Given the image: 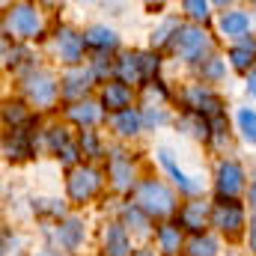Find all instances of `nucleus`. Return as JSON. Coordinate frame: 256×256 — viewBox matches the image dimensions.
<instances>
[{
  "label": "nucleus",
  "instance_id": "obj_1",
  "mask_svg": "<svg viewBox=\"0 0 256 256\" xmlns=\"http://www.w3.org/2000/svg\"><path fill=\"white\" fill-rule=\"evenodd\" d=\"M134 206L137 208H143L146 214H152V218H164V214H170L173 212V194L167 191L161 182H155V179H149V182H143L137 194H134Z\"/></svg>",
  "mask_w": 256,
  "mask_h": 256
},
{
  "label": "nucleus",
  "instance_id": "obj_2",
  "mask_svg": "<svg viewBox=\"0 0 256 256\" xmlns=\"http://www.w3.org/2000/svg\"><path fill=\"white\" fill-rule=\"evenodd\" d=\"M212 224H214L220 232H226V236H238V230H242V224H244V212H242L238 202L220 200V202L214 206V212H212Z\"/></svg>",
  "mask_w": 256,
  "mask_h": 256
},
{
  "label": "nucleus",
  "instance_id": "obj_3",
  "mask_svg": "<svg viewBox=\"0 0 256 256\" xmlns=\"http://www.w3.org/2000/svg\"><path fill=\"white\" fill-rule=\"evenodd\" d=\"M98 185H102V179L90 167H78V170L68 173V196L78 200V202H86L90 196H96Z\"/></svg>",
  "mask_w": 256,
  "mask_h": 256
},
{
  "label": "nucleus",
  "instance_id": "obj_4",
  "mask_svg": "<svg viewBox=\"0 0 256 256\" xmlns=\"http://www.w3.org/2000/svg\"><path fill=\"white\" fill-rule=\"evenodd\" d=\"M173 48L179 51V57L196 60V57L208 48V39H206V33L196 30V27H182V30L176 33V39H173Z\"/></svg>",
  "mask_w": 256,
  "mask_h": 256
},
{
  "label": "nucleus",
  "instance_id": "obj_5",
  "mask_svg": "<svg viewBox=\"0 0 256 256\" xmlns=\"http://www.w3.org/2000/svg\"><path fill=\"white\" fill-rule=\"evenodd\" d=\"M24 92H27V98H30L33 104H51L54 96H57V84H54L51 74L33 72V74L24 80Z\"/></svg>",
  "mask_w": 256,
  "mask_h": 256
},
{
  "label": "nucleus",
  "instance_id": "obj_6",
  "mask_svg": "<svg viewBox=\"0 0 256 256\" xmlns=\"http://www.w3.org/2000/svg\"><path fill=\"white\" fill-rule=\"evenodd\" d=\"M244 179V173H242V167L236 164V161H224L220 167H218V194L220 196H236V194L242 191V182Z\"/></svg>",
  "mask_w": 256,
  "mask_h": 256
},
{
  "label": "nucleus",
  "instance_id": "obj_7",
  "mask_svg": "<svg viewBox=\"0 0 256 256\" xmlns=\"http://www.w3.org/2000/svg\"><path fill=\"white\" fill-rule=\"evenodd\" d=\"M185 102H188V108H191L194 114H208V116H220V98L218 96H212L208 90H202V86H191L188 92H185Z\"/></svg>",
  "mask_w": 256,
  "mask_h": 256
},
{
  "label": "nucleus",
  "instance_id": "obj_8",
  "mask_svg": "<svg viewBox=\"0 0 256 256\" xmlns=\"http://www.w3.org/2000/svg\"><path fill=\"white\" fill-rule=\"evenodd\" d=\"M9 27L15 30V36H36L39 33V12L33 6H15L9 15Z\"/></svg>",
  "mask_w": 256,
  "mask_h": 256
},
{
  "label": "nucleus",
  "instance_id": "obj_9",
  "mask_svg": "<svg viewBox=\"0 0 256 256\" xmlns=\"http://www.w3.org/2000/svg\"><path fill=\"white\" fill-rule=\"evenodd\" d=\"M128 102H131V90H128L126 84H108L104 92H102V104L108 110L122 114V110H128Z\"/></svg>",
  "mask_w": 256,
  "mask_h": 256
},
{
  "label": "nucleus",
  "instance_id": "obj_10",
  "mask_svg": "<svg viewBox=\"0 0 256 256\" xmlns=\"http://www.w3.org/2000/svg\"><path fill=\"white\" fill-rule=\"evenodd\" d=\"M128 250H131V244H128L126 230L120 224H110L104 230V254L108 256H128Z\"/></svg>",
  "mask_w": 256,
  "mask_h": 256
},
{
  "label": "nucleus",
  "instance_id": "obj_11",
  "mask_svg": "<svg viewBox=\"0 0 256 256\" xmlns=\"http://www.w3.org/2000/svg\"><path fill=\"white\" fill-rule=\"evenodd\" d=\"M57 48H60V57L66 63H78L80 60V51H84V39L72 30H60L57 33Z\"/></svg>",
  "mask_w": 256,
  "mask_h": 256
},
{
  "label": "nucleus",
  "instance_id": "obj_12",
  "mask_svg": "<svg viewBox=\"0 0 256 256\" xmlns=\"http://www.w3.org/2000/svg\"><path fill=\"white\" fill-rule=\"evenodd\" d=\"M48 143H51V149L63 158L66 164H72L74 158H78V149L68 143V134H66V128H51L48 131Z\"/></svg>",
  "mask_w": 256,
  "mask_h": 256
},
{
  "label": "nucleus",
  "instance_id": "obj_13",
  "mask_svg": "<svg viewBox=\"0 0 256 256\" xmlns=\"http://www.w3.org/2000/svg\"><path fill=\"white\" fill-rule=\"evenodd\" d=\"M110 179H114V185L120 188V191H126L128 185H131V164L126 161V155L122 152H114L110 155Z\"/></svg>",
  "mask_w": 256,
  "mask_h": 256
},
{
  "label": "nucleus",
  "instance_id": "obj_14",
  "mask_svg": "<svg viewBox=\"0 0 256 256\" xmlns=\"http://www.w3.org/2000/svg\"><path fill=\"white\" fill-rule=\"evenodd\" d=\"M84 42L92 45V48H98V51H114L120 39H116V33L108 30V27H92V30L84 36Z\"/></svg>",
  "mask_w": 256,
  "mask_h": 256
},
{
  "label": "nucleus",
  "instance_id": "obj_15",
  "mask_svg": "<svg viewBox=\"0 0 256 256\" xmlns=\"http://www.w3.org/2000/svg\"><path fill=\"white\" fill-rule=\"evenodd\" d=\"M158 161H161V167H164V170H167V173L173 176V182H176V185H179L182 191H185V194H196V182H191V179H188V176H185V173H182V170H179L176 164H173V158H170V155H167L164 149L158 152Z\"/></svg>",
  "mask_w": 256,
  "mask_h": 256
},
{
  "label": "nucleus",
  "instance_id": "obj_16",
  "mask_svg": "<svg viewBox=\"0 0 256 256\" xmlns=\"http://www.w3.org/2000/svg\"><path fill=\"white\" fill-rule=\"evenodd\" d=\"M179 220H182V226H188V230H200L202 224H206V202H188L182 212H179Z\"/></svg>",
  "mask_w": 256,
  "mask_h": 256
},
{
  "label": "nucleus",
  "instance_id": "obj_17",
  "mask_svg": "<svg viewBox=\"0 0 256 256\" xmlns=\"http://www.w3.org/2000/svg\"><path fill=\"white\" fill-rule=\"evenodd\" d=\"M90 80H92V72H72V74H66V86H63V96L66 98H74V96H80L86 86H90Z\"/></svg>",
  "mask_w": 256,
  "mask_h": 256
},
{
  "label": "nucleus",
  "instance_id": "obj_18",
  "mask_svg": "<svg viewBox=\"0 0 256 256\" xmlns=\"http://www.w3.org/2000/svg\"><path fill=\"white\" fill-rule=\"evenodd\" d=\"M248 15L244 12H226L224 18H220V30L226 33V36H244V30H248Z\"/></svg>",
  "mask_w": 256,
  "mask_h": 256
},
{
  "label": "nucleus",
  "instance_id": "obj_19",
  "mask_svg": "<svg viewBox=\"0 0 256 256\" xmlns=\"http://www.w3.org/2000/svg\"><path fill=\"white\" fill-rule=\"evenodd\" d=\"M68 116H72L78 126H92V122L98 120V108H96L92 102H78V104L68 108Z\"/></svg>",
  "mask_w": 256,
  "mask_h": 256
},
{
  "label": "nucleus",
  "instance_id": "obj_20",
  "mask_svg": "<svg viewBox=\"0 0 256 256\" xmlns=\"http://www.w3.org/2000/svg\"><path fill=\"white\" fill-rule=\"evenodd\" d=\"M80 238H84V224L80 220H66L63 226H60V242L68 250H74L80 244Z\"/></svg>",
  "mask_w": 256,
  "mask_h": 256
},
{
  "label": "nucleus",
  "instance_id": "obj_21",
  "mask_svg": "<svg viewBox=\"0 0 256 256\" xmlns=\"http://www.w3.org/2000/svg\"><path fill=\"white\" fill-rule=\"evenodd\" d=\"M188 256H218V242L208 236H194L188 242Z\"/></svg>",
  "mask_w": 256,
  "mask_h": 256
},
{
  "label": "nucleus",
  "instance_id": "obj_22",
  "mask_svg": "<svg viewBox=\"0 0 256 256\" xmlns=\"http://www.w3.org/2000/svg\"><path fill=\"white\" fill-rule=\"evenodd\" d=\"M116 72H120V78H122L126 84H137V80H143L140 66H137V54H128V57H122V60L116 63Z\"/></svg>",
  "mask_w": 256,
  "mask_h": 256
},
{
  "label": "nucleus",
  "instance_id": "obj_23",
  "mask_svg": "<svg viewBox=\"0 0 256 256\" xmlns=\"http://www.w3.org/2000/svg\"><path fill=\"white\" fill-rule=\"evenodd\" d=\"M114 128H116L122 137H131V134H137V128H140V116H137L134 110H122V114L114 116Z\"/></svg>",
  "mask_w": 256,
  "mask_h": 256
},
{
  "label": "nucleus",
  "instance_id": "obj_24",
  "mask_svg": "<svg viewBox=\"0 0 256 256\" xmlns=\"http://www.w3.org/2000/svg\"><path fill=\"white\" fill-rule=\"evenodd\" d=\"M179 242H182V238H179V226H161V230H158V244H161L164 254L173 256L179 250Z\"/></svg>",
  "mask_w": 256,
  "mask_h": 256
},
{
  "label": "nucleus",
  "instance_id": "obj_25",
  "mask_svg": "<svg viewBox=\"0 0 256 256\" xmlns=\"http://www.w3.org/2000/svg\"><path fill=\"white\" fill-rule=\"evenodd\" d=\"M33 149H30V143H27V134L24 131H15V137L6 143V155L9 158H27Z\"/></svg>",
  "mask_w": 256,
  "mask_h": 256
},
{
  "label": "nucleus",
  "instance_id": "obj_26",
  "mask_svg": "<svg viewBox=\"0 0 256 256\" xmlns=\"http://www.w3.org/2000/svg\"><path fill=\"white\" fill-rule=\"evenodd\" d=\"M238 126H242V134H244V140H250L256 143V114L254 110H238Z\"/></svg>",
  "mask_w": 256,
  "mask_h": 256
},
{
  "label": "nucleus",
  "instance_id": "obj_27",
  "mask_svg": "<svg viewBox=\"0 0 256 256\" xmlns=\"http://www.w3.org/2000/svg\"><path fill=\"white\" fill-rule=\"evenodd\" d=\"M3 120H6V126L27 122V110H24V104H21V102H9V104L3 108Z\"/></svg>",
  "mask_w": 256,
  "mask_h": 256
},
{
  "label": "nucleus",
  "instance_id": "obj_28",
  "mask_svg": "<svg viewBox=\"0 0 256 256\" xmlns=\"http://www.w3.org/2000/svg\"><path fill=\"white\" fill-rule=\"evenodd\" d=\"M122 218H126V224H131V226H134L137 232H146V226H149V220H146L143 208H137V206H126Z\"/></svg>",
  "mask_w": 256,
  "mask_h": 256
},
{
  "label": "nucleus",
  "instance_id": "obj_29",
  "mask_svg": "<svg viewBox=\"0 0 256 256\" xmlns=\"http://www.w3.org/2000/svg\"><path fill=\"white\" fill-rule=\"evenodd\" d=\"M179 30H182V27H179L173 18H170V21H164V24L152 33V45H155V48H158V45H164V42L170 39V33H179Z\"/></svg>",
  "mask_w": 256,
  "mask_h": 256
},
{
  "label": "nucleus",
  "instance_id": "obj_30",
  "mask_svg": "<svg viewBox=\"0 0 256 256\" xmlns=\"http://www.w3.org/2000/svg\"><path fill=\"white\" fill-rule=\"evenodd\" d=\"M200 74H202L206 80H218V78L224 74V63H220L218 57H208V60H202V66H200Z\"/></svg>",
  "mask_w": 256,
  "mask_h": 256
},
{
  "label": "nucleus",
  "instance_id": "obj_31",
  "mask_svg": "<svg viewBox=\"0 0 256 256\" xmlns=\"http://www.w3.org/2000/svg\"><path fill=\"white\" fill-rule=\"evenodd\" d=\"M80 149H84V155H90V158H98V155H102L98 137H96L92 131H84V134H80Z\"/></svg>",
  "mask_w": 256,
  "mask_h": 256
},
{
  "label": "nucleus",
  "instance_id": "obj_32",
  "mask_svg": "<svg viewBox=\"0 0 256 256\" xmlns=\"http://www.w3.org/2000/svg\"><path fill=\"white\" fill-rule=\"evenodd\" d=\"M182 9H185L191 18H196V21H206V18H208V3H202V0H185Z\"/></svg>",
  "mask_w": 256,
  "mask_h": 256
},
{
  "label": "nucleus",
  "instance_id": "obj_33",
  "mask_svg": "<svg viewBox=\"0 0 256 256\" xmlns=\"http://www.w3.org/2000/svg\"><path fill=\"white\" fill-rule=\"evenodd\" d=\"M230 60L236 68H248V66L254 63V48H232L230 51Z\"/></svg>",
  "mask_w": 256,
  "mask_h": 256
},
{
  "label": "nucleus",
  "instance_id": "obj_34",
  "mask_svg": "<svg viewBox=\"0 0 256 256\" xmlns=\"http://www.w3.org/2000/svg\"><path fill=\"white\" fill-rule=\"evenodd\" d=\"M137 66H140V74H143V80H146V78L155 74V68H158V57H152V54H137Z\"/></svg>",
  "mask_w": 256,
  "mask_h": 256
},
{
  "label": "nucleus",
  "instance_id": "obj_35",
  "mask_svg": "<svg viewBox=\"0 0 256 256\" xmlns=\"http://www.w3.org/2000/svg\"><path fill=\"white\" fill-rule=\"evenodd\" d=\"M182 126L188 128L194 137H208V126H206V120H194V116H188V120H182Z\"/></svg>",
  "mask_w": 256,
  "mask_h": 256
},
{
  "label": "nucleus",
  "instance_id": "obj_36",
  "mask_svg": "<svg viewBox=\"0 0 256 256\" xmlns=\"http://www.w3.org/2000/svg\"><path fill=\"white\" fill-rule=\"evenodd\" d=\"M146 122H149V126H161V122H167V114L152 108V110H146Z\"/></svg>",
  "mask_w": 256,
  "mask_h": 256
},
{
  "label": "nucleus",
  "instance_id": "obj_37",
  "mask_svg": "<svg viewBox=\"0 0 256 256\" xmlns=\"http://www.w3.org/2000/svg\"><path fill=\"white\" fill-rule=\"evenodd\" d=\"M248 92L256 98V74H250V78H248Z\"/></svg>",
  "mask_w": 256,
  "mask_h": 256
},
{
  "label": "nucleus",
  "instance_id": "obj_38",
  "mask_svg": "<svg viewBox=\"0 0 256 256\" xmlns=\"http://www.w3.org/2000/svg\"><path fill=\"white\" fill-rule=\"evenodd\" d=\"M250 250H256V224L250 226Z\"/></svg>",
  "mask_w": 256,
  "mask_h": 256
},
{
  "label": "nucleus",
  "instance_id": "obj_39",
  "mask_svg": "<svg viewBox=\"0 0 256 256\" xmlns=\"http://www.w3.org/2000/svg\"><path fill=\"white\" fill-rule=\"evenodd\" d=\"M250 202H254V208H256V182L250 185Z\"/></svg>",
  "mask_w": 256,
  "mask_h": 256
},
{
  "label": "nucleus",
  "instance_id": "obj_40",
  "mask_svg": "<svg viewBox=\"0 0 256 256\" xmlns=\"http://www.w3.org/2000/svg\"><path fill=\"white\" fill-rule=\"evenodd\" d=\"M134 256H155V254H149V250H137Z\"/></svg>",
  "mask_w": 256,
  "mask_h": 256
}]
</instances>
